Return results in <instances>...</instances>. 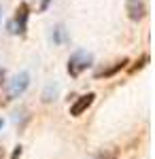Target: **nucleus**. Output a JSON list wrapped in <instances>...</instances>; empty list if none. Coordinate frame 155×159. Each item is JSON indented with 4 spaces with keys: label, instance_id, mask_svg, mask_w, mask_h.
Masks as SVG:
<instances>
[{
    "label": "nucleus",
    "instance_id": "obj_2",
    "mask_svg": "<svg viewBox=\"0 0 155 159\" xmlns=\"http://www.w3.org/2000/svg\"><path fill=\"white\" fill-rule=\"evenodd\" d=\"M28 17H30V4L28 2H19L17 9H15L13 19L9 21V32L26 36V32H28Z\"/></svg>",
    "mask_w": 155,
    "mask_h": 159
},
{
    "label": "nucleus",
    "instance_id": "obj_11",
    "mask_svg": "<svg viewBox=\"0 0 155 159\" xmlns=\"http://www.w3.org/2000/svg\"><path fill=\"white\" fill-rule=\"evenodd\" d=\"M94 159H117V151H115V148L102 151V153H100V155H96Z\"/></svg>",
    "mask_w": 155,
    "mask_h": 159
},
{
    "label": "nucleus",
    "instance_id": "obj_3",
    "mask_svg": "<svg viewBox=\"0 0 155 159\" xmlns=\"http://www.w3.org/2000/svg\"><path fill=\"white\" fill-rule=\"evenodd\" d=\"M94 64V55L89 51H74L68 57V74L72 79L81 76V72H85L89 66Z\"/></svg>",
    "mask_w": 155,
    "mask_h": 159
},
{
    "label": "nucleus",
    "instance_id": "obj_1",
    "mask_svg": "<svg viewBox=\"0 0 155 159\" xmlns=\"http://www.w3.org/2000/svg\"><path fill=\"white\" fill-rule=\"evenodd\" d=\"M28 85H30V74L28 72L15 74L11 81L7 83V91H4V98H0V104H9L11 100L19 98L26 89H28Z\"/></svg>",
    "mask_w": 155,
    "mask_h": 159
},
{
    "label": "nucleus",
    "instance_id": "obj_6",
    "mask_svg": "<svg viewBox=\"0 0 155 159\" xmlns=\"http://www.w3.org/2000/svg\"><path fill=\"white\" fill-rule=\"evenodd\" d=\"M130 64V60L128 57H121V60H117L113 66H108V68H100V70H96V79H110V76H115V74L119 72V70H123L125 66Z\"/></svg>",
    "mask_w": 155,
    "mask_h": 159
},
{
    "label": "nucleus",
    "instance_id": "obj_12",
    "mask_svg": "<svg viewBox=\"0 0 155 159\" xmlns=\"http://www.w3.org/2000/svg\"><path fill=\"white\" fill-rule=\"evenodd\" d=\"M21 153H24V148L17 144V147H15V151H13V155H11V159H21Z\"/></svg>",
    "mask_w": 155,
    "mask_h": 159
},
{
    "label": "nucleus",
    "instance_id": "obj_13",
    "mask_svg": "<svg viewBox=\"0 0 155 159\" xmlns=\"http://www.w3.org/2000/svg\"><path fill=\"white\" fill-rule=\"evenodd\" d=\"M4 76H7V70H4V68H0V85L4 83Z\"/></svg>",
    "mask_w": 155,
    "mask_h": 159
},
{
    "label": "nucleus",
    "instance_id": "obj_8",
    "mask_svg": "<svg viewBox=\"0 0 155 159\" xmlns=\"http://www.w3.org/2000/svg\"><path fill=\"white\" fill-rule=\"evenodd\" d=\"M64 38H66L64 28H62V25H55V30H53V43H55V45H62V43H64Z\"/></svg>",
    "mask_w": 155,
    "mask_h": 159
},
{
    "label": "nucleus",
    "instance_id": "obj_14",
    "mask_svg": "<svg viewBox=\"0 0 155 159\" xmlns=\"http://www.w3.org/2000/svg\"><path fill=\"white\" fill-rule=\"evenodd\" d=\"M0 159H4V151H2V147H0Z\"/></svg>",
    "mask_w": 155,
    "mask_h": 159
},
{
    "label": "nucleus",
    "instance_id": "obj_4",
    "mask_svg": "<svg viewBox=\"0 0 155 159\" xmlns=\"http://www.w3.org/2000/svg\"><path fill=\"white\" fill-rule=\"evenodd\" d=\"M94 100H96L94 91H89V93H85V96H79V98L70 104V115H72V117H81L85 110L94 104Z\"/></svg>",
    "mask_w": 155,
    "mask_h": 159
},
{
    "label": "nucleus",
    "instance_id": "obj_9",
    "mask_svg": "<svg viewBox=\"0 0 155 159\" xmlns=\"http://www.w3.org/2000/svg\"><path fill=\"white\" fill-rule=\"evenodd\" d=\"M55 91H58V87L49 85L47 89H45V93H43V102H51V100L55 98Z\"/></svg>",
    "mask_w": 155,
    "mask_h": 159
},
{
    "label": "nucleus",
    "instance_id": "obj_7",
    "mask_svg": "<svg viewBox=\"0 0 155 159\" xmlns=\"http://www.w3.org/2000/svg\"><path fill=\"white\" fill-rule=\"evenodd\" d=\"M147 64H149V53H143V55H140V60H136V61H134V66H130V68H128V72H130V74H136L138 70H143Z\"/></svg>",
    "mask_w": 155,
    "mask_h": 159
},
{
    "label": "nucleus",
    "instance_id": "obj_10",
    "mask_svg": "<svg viewBox=\"0 0 155 159\" xmlns=\"http://www.w3.org/2000/svg\"><path fill=\"white\" fill-rule=\"evenodd\" d=\"M49 4H51V0H34V9L36 13H45L49 9Z\"/></svg>",
    "mask_w": 155,
    "mask_h": 159
},
{
    "label": "nucleus",
    "instance_id": "obj_5",
    "mask_svg": "<svg viewBox=\"0 0 155 159\" xmlns=\"http://www.w3.org/2000/svg\"><path fill=\"white\" fill-rule=\"evenodd\" d=\"M125 11H128V17L132 21H140L147 15V7L143 0H125Z\"/></svg>",
    "mask_w": 155,
    "mask_h": 159
},
{
    "label": "nucleus",
    "instance_id": "obj_15",
    "mask_svg": "<svg viewBox=\"0 0 155 159\" xmlns=\"http://www.w3.org/2000/svg\"><path fill=\"white\" fill-rule=\"evenodd\" d=\"M2 125H4V121H2V119H0V129H2Z\"/></svg>",
    "mask_w": 155,
    "mask_h": 159
}]
</instances>
